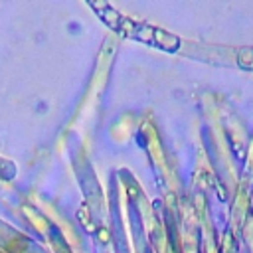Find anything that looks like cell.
Returning <instances> with one entry per match:
<instances>
[{
	"label": "cell",
	"mask_w": 253,
	"mask_h": 253,
	"mask_svg": "<svg viewBox=\"0 0 253 253\" xmlns=\"http://www.w3.org/2000/svg\"><path fill=\"white\" fill-rule=\"evenodd\" d=\"M93 8L99 10L101 18H103L111 28L121 30V32L126 34V36H132V38L142 40V42H148V43H156V45H160V47H164V49H176V47H178V38L170 36V34L164 32V30L150 28V26L140 24V22H132V20H128L126 16L117 14V12H115L111 6H107V4H103V6L93 4Z\"/></svg>",
	"instance_id": "1"
},
{
	"label": "cell",
	"mask_w": 253,
	"mask_h": 253,
	"mask_svg": "<svg viewBox=\"0 0 253 253\" xmlns=\"http://www.w3.org/2000/svg\"><path fill=\"white\" fill-rule=\"evenodd\" d=\"M239 63L243 67H247V69H253V47L239 51Z\"/></svg>",
	"instance_id": "2"
}]
</instances>
